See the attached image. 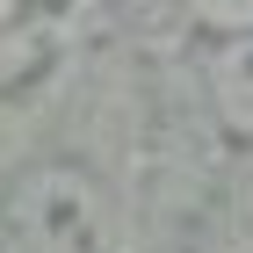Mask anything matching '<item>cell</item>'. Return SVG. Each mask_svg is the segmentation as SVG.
Masks as SVG:
<instances>
[{
  "instance_id": "obj_1",
  "label": "cell",
  "mask_w": 253,
  "mask_h": 253,
  "mask_svg": "<svg viewBox=\"0 0 253 253\" xmlns=\"http://www.w3.org/2000/svg\"><path fill=\"white\" fill-rule=\"evenodd\" d=\"M0 253H116L109 195L80 167H37L7 188Z\"/></svg>"
},
{
  "instance_id": "obj_2",
  "label": "cell",
  "mask_w": 253,
  "mask_h": 253,
  "mask_svg": "<svg viewBox=\"0 0 253 253\" xmlns=\"http://www.w3.org/2000/svg\"><path fill=\"white\" fill-rule=\"evenodd\" d=\"M224 109L239 123H253V37H239L232 58H224Z\"/></svg>"
},
{
  "instance_id": "obj_3",
  "label": "cell",
  "mask_w": 253,
  "mask_h": 253,
  "mask_svg": "<svg viewBox=\"0 0 253 253\" xmlns=\"http://www.w3.org/2000/svg\"><path fill=\"white\" fill-rule=\"evenodd\" d=\"M203 15H217V22H253V0H203Z\"/></svg>"
}]
</instances>
